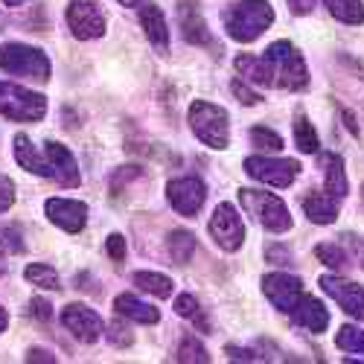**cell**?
Wrapping results in <instances>:
<instances>
[{
	"instance_id": "obj_22",
	"label": "cell",
	"mask_w": 364,
	"mask_h": 364,
	"mask_svg": "<svg viewBox=\"0 0 364 364\" xmlns=\"http://www.w3.org/2000/svg\"><path fill=\"white\" fill-rule=\"evenodd\" d=\"M15 161H18L23 169H29L33 175L50 178V164H47V158H44V151L36 149L33 140H29L26 134H18V137H15Z\"/></svg>"
},
{
	"instance_id": "obj_32",
	"label": "cell",
	"mask_w": 364,
	"mask_h": 364,
	"mask_svg": "<svg viewBox=\"0 0 364 364\" xmlns=\"http://www.w3.org/2000/svg\"><path fill=\"white\" fill-rule=\"evenodd\" d=\"M315 257L321 262H326L329 268H347L350 265V254L344 248H338V245H332V242H326V245H318L315 248Z\"/></svg>"
},
{
	"instance_id": "obj_2",
	"label": "cell",
	"mask_w": 364,
	"mask_h": 364,
	"mask_svg": "<svg viewBox=\"0 0 364 364\" xmlns=\"http://www.w3.org/2000/svg\"><path fill=\"white\" fill-rule=\"evenodd\" d=\"M187 123H190L193 134H196L201 143H207L210 149H216V151L228 149V143H230V117H228V111H225L222 105L196 100V102L190 105Z\"/></svg>"
},
{
	"instance_id": "obj_19",
	"label": "cell",
	"mask_w": 364,
	"mask_h": 364,
	"mask_svg": "<svg viewBox=\"0 0 364 364\" xmlns=\"http://www.w3.org/2000/svg\"><path fill=\"white\" fill-rule=\"evenodd\" d=\"M321 169H323V181H326V193H332L338 201L347 198L350 181H347V169H344L341 155H336V151H323L321 155Z\"/></svg>"
},
{
	"instance_id": "obj_44",
	"label": "cell",
	"mask_w": 364,
	"mask_h": 364,
	"mask_svg": "<svg viewBox=\"0 0 364 364\" xmlns=\"http://www.w3.org/2000/svg\"><path fill=\"white\" fill-rule=\"evenodd\" d=\"M289 9L294 15H309L315 9V0H289Z\"/></svg>"
},
{
	"instance_id": "obj_11",
	"label": "cell",
	"mask_w": 364,
	"mask_h": 364,
	"mask_svg": "<svg viewBox=\"0 0 364 364\" xmlns=\"http://www.w3.org/2000/svg\"><path fill=\"white\" fill-rule=\"evenodd\" d=\"M62 323L82 344H94L102 336V318L94 309H87L85 303H70V306H65L62 309Z\"/></svg>"
},
{
	"instance_id": "obj_34",
	"label": "cell",
	"mask_w": 364,
	"mask_h": 364,
	"mask_svg": "<svg viewBox=\"0 0 364 364\" xmlns=\"http://www.w3.org/2000/svg\"><path fill=\"white\" fill-rule=\"evenodd\" d=\"M23 251V239H21V230L15 225L0 230V254H21Z\"/></svg>"
},
{
	"instance_id": "obj_18",
	"label": "cell",
	"mask_w": 364,
	"mask_h": 364,
	"mask_svg": "<svg viewBox=\"0 0 364 364\" xmlns=\"http://www.w3.org/2000/svg\"><path fill=\"white\" fill-rule=\"evenodd\" d=\"M303 213L315 225H332L338 219V198L332 193H306L303 196Z\"/></svg>"
},
{
	"instance_id": "obj_39",
	"label": "cell",
	"mask_w": 364,
	"mask_h": 364,
	"mask_svg": "<svg viewBox=\"0 0 364 364\" xmlns=\"http://www.w3.org/2000/svg\"><path fill=\"white\" fill-rule=\"evenodd\" d=\"M29 312H33V318H38L44 323L53 318V306H50L44 297H33V300H29Z\"/></svg>"
},
{
	"instance_id": "obj_23",
	"label": "cell",
	"mask_w": 364,
	"mask_h": 364,
	"mask_svg": "<svg viewBox=\"0 0 364 364\" xmlns=\"http://www.w3.org/2000/svg\"><path fill=\"white\" fill-rule=\"evenodd\" d=\"M323 6L329 9V15L341 21V23H350V26H361L364 23V4L361 0H323Z\"/></svg>"
},
{
	"instance_id": "obj_20",
	"label": "cell",
	"mask_w": 364,
	"mask_h": 364,
	"mask_svg": "<svg viewBox=\"0 0 364 364\" xmlns=\"http://www.w3.org/2000/svg\"><path fill=\"white\" fill-rule=\"evenodd\" d=\"M114 312L129 318V321H137V323H158L161 321V309H155L151 303L137 300L132 291L114 297Z\"/></svg>"
},
{
	"instance_id": "obj_9",
	"label": "cell",
	"mask_w": 364,
	"mask_h": 364,
	"mask_svg": "<svg viewBox=\"0 0 364 364\" xmlns=\"http://www.w3.org/2000/svg\"><path fill=\"white\" fill-rule=\"evenodd\" d=\"M68 26L73 38L79 41H90V38H102L105 36V15L100 9V4H87V0H70L65 9Z\"/></svg>"
},
{
	"instance_id": "obj_31",
	"label": "cell",
	"mask_w": 364,
	"mask_h": 364,
	"mask_svg": "<svg viewBox=\"0 0 364 364\" xmlns=\"http://www.w3.org/2000/svg\"><path fill=\"white\" fill-rule=\"evenodd\" d=\"M178 361H193V364H207V361H210V355H207V350H204V344H201L198 338L187 336L184 341H181V344H178Z\"/></svg>"
},
{
	"instance_id": "obj_21",
	"label": "cell",
	"mask_w": 364,
	"mask_h": 364,
	"mask_svg": "<svg viewBox=\"0 0 364 364\" xmlns=\"http://www.w3.org/2000/svg\"><path fill=\"white\" fill-rule=\"evenodd\" d=\"M233 68H236L239 76H245L248 82H257V85H265V87H274V70H271V62H268L265 55L242 53V55H236Z\"/></svg>"
},
{
	"instance_id": "obj_30",
	"label": "cell",
	"mask_w": 364,
	"mask_h": 364,
	"mask_svg": "<svg viewBox=\"0 0 364 364\" xmlns=\"http://www.w3.org/2000/svg\"><path fill=\"white\" fill-rule=\"evenodd\" d=\"M251 143H254V149H262V151H280L283 149V137L268 126H254L251 129Z\"/></svg>"
},
{
	"instance_id": "obj_13",
	"label": "cell",
	"mask_w": 364,
	"mask_h": 364,
	"mask_svg": "<svg viewBox=\"0 0 364 364\" xmlns=\"http://www.w3.org/2000/svg\"><path fill=\"white\" fill-rule=\"evenodd\" d=\"M262 291H265V297L274 303L280 312L289 315L291 306L297 303V297L303 294V280L286 274V271H271V274L262 277Z\"/></svg>"
},
{
	"instance_id": "obj_49",
	"label": "cell",
	"mask_w": 364,
	"mask_h": 364,
	"mask_svg": "<svg viewBox=\"0 0 364 364\" xmlns=\"http://www.w3.org/2000/svg\"><path fill=\"white\" fill-rule=\"evenodd\" d=\"M361 193H364V184H361Z\"/></svg>"
},
{
	"instance_id": "obj_35",
	"label": "cell",
	"mask_w": 364,
	"mask_h": 364,
	"mask_svg": "<svg viewBox=\"0 0 364 364\" xmlns=\"http://www.w3.org/2000/svg\"><path fill=\"white\" fill-rule=\"evenodd\" d=\"M140 175H143L140 166H119V169L111 175V193H119V190H123V184H129V181H134V178H140Z\"/></svg>"
},
{
	"instance_id": "obj_16",
	"label": "cell",
	"mask_w": 364,
	"mask_h": 364,
	"mask_svg": "<svg viewBox=\"0 0 364 364\" xmlns=\"http://www.w3.org/2000/svg\"><path fill=\"white\" fill-rule=\"evenodd\" d=\"M289 318H291L297 326L309 329V332H323L326 323H329L326 306H323L318 297H312V294H300L297 303L291 306V312H289Z\"/></svg>"
},
{
	"instance_id": "obj_17",
	"label": "cell",
	"mask_w": 364,
	"mask_h": 364,
	"mask_svg": "<svg viewBox=\"0 0 364 364\" xmlns=\"http://www.w3.org/2000/svg\"><path fill=\"white\" fill-rule=\"evenodd\" d=\"M134 9H137V18H140V26H143L146 38L155 44V50L166 53V50H169V29H166L164 12H161L155 4H137Z\"/></svg>"
},
{
	"instance_id": "obj_43",
	"label": "cell",
	"mask_w": 364,
	"mask_h": 364,
	"mask_svg": "<svg viewBox=\"0 0 364 364\" xmlns=\"http://www.w3.org/2000/svg\"><path fill=\"white\" fill-rule=\"evenodd\" d=\"M26 361H29V364H36V361H47V364H53V361H55V355H53L50 350L33 347V350H29V353H26Z\"/></svg>"
},
{
	"instance_id": "obj_3",
	"label": "cell",
	"mask_w": 364,
	"mask_h": 364,
	"mask_svg": "<svg viewBox=\"0 0 364 364\" xmlns=\"http://www.w3.org/2000/svg\"><path fill=\"white\" fill-rule=\"evenodd\" d=\"M0 70L33 79V82H47L53 68H50V58L44 50L21 44V41H9L0 47Z\"/></svg>"
},
{
	"instance_id": "obj_14",
	"label": "cell",
	"mask_w": 364,
	"mask_h": 364,
	"mask_svg": "<svg viewBox=\"0 0 364 364\" xmlns=\"http://www.w3.org/2000/svg\"><path fill=\"white\" fill-rule=\"evenodd\" d=\"M44 213H47V219H50L55 228H62V230H68V233H79V230H85V225H87V204H85V201H73V198H47Z\"/></svg>"
},
{
	"instance_id": "obj_26",
	"label": "cell",
	"mask_w": 364,
	"mask_h": 364,
	"mask_svg": "<svg viewBox=\"0 0 364 364\" xmlns=\"http://www.w3.org/2000/svg\"><path fill=\"white\" fill-rule=\"evenodd\" d=\"M181 26H184V38L190 41V44H210V33H207V23H204V18L193 9V6H187V9H181Z\"/></svg>"
},
{
	"instance_id": "obj_28",
	"label": "cell",
	"mask_w": 364,
	"mask_h": 364,
	"mask_svg": "<svg viewBox=\"0 0 364 364\" xmlns=\"http://www.w3.org/2000/svg\"><path fill=\"white\" fill-rule=\"evenodd\" d=\"M23 277H26L29 283H33V286H41V289H50V291L62 289V283H58V274H55V268L44 265V262H33V265H26Z\"/></svg>"
},
{
	"instance_id": "obj_33",
	"label": "cell",
	"mask_w": 364,
	"mask_h": 364,
	"mask_svg": "<svg viewBox=\"0 0 364 364\" xmlns=\"http://www.w3.org/2000/svg\"><path fill=\"white\" fill-rule=\"evenodd\" d=\"M175 312H178L181 318H193L201 329H210L207 318H201V312H198V300H196L193 294H181V297L175 300Z\"/></svg>"
},
{
	"instance_id": "obj_1",
	"label": "cell",
	"mask_w": 364,
	"mask_h": 364,
	"mask_svg": "<svg viewBox=\"0 0 364 364\" xmlns=\"http://www.w3.org/2000/svg\"><path fill=\"white\" fill-rule=\"evenodd\" d=\"M222 21H225V33L233 41L248 44L274 23V9H271L268 0H242V4L222 12Z\"/></svg>"
},
{
	"instance_id": "obj_37",
	"label": "cell",
	"mask_w": 364,
	"mask_h": 364,
	"mask_svg": "<svg viewBox=\"0 0 364 364\" xmlns=\"http://www.w3.org/2000/svg\"><path fill=\"white\" fill-rule=\"evenodd\" d=\"M105 251H108V257H111L114 262H123V259H126V239L119 236V233H111Z\"/></svg>"
},
{
	"instance_id": "obj_42",
	"label": "cell",
	"mask_w": 364,
	"mask_h": 364,
	"mask_svg": "<svg viewBox=\"0 0 364 364\" xmlns=\"http://www.w3.org/2000/svg\"><path fill=\"white\" fill-rule=\"evenodd\" d=\"M265 254H268V259H271V262L280 259L277 265H291V254H289V248H283V245H271Z\"/></svg>"
},
{
	"instance_id": "obj_4",
	"label": "cell",
	"mask_w": 364,
	"mask_h": 364,
	"mask_svg": "<svg viewBox=\"0 0 364 364\" xmlns=\"http://www.w3.org/2000/svg\"><path fill=\"white\" fill-rule=\"evenodd\" d=\"M265 58L271 62V70H274V85L286 87V90H303L309 85V70L303 55L294 50V44L289 41H274L265 50Z\"/></svg>"
},
{
	"instance_id": "obj_41",
	"label": "cell",
	"mask_w": 364,
	"mask_h": 364,
	"mask_svg": "<svg viewBox=\"0 0 364 364\" xmlns=\"http://www.w3.org/2000/svg\"><path fill=\"white\" fill-rule=\"evenodd\" d=\"M108 338H111V344H119V347H129L134 341V336H132L126 326H111V336Z\"/></svg>"
},
{
	"instance_id": "obj_8",
	"label": "cell",
	"mask_w": 364,
	"mask_h": 364,
	"mask_svg": "<svg viewBox=\"0 0 364 364\" xmlns=\"http://www.w3.org/2000/svg\"><path fill=\"white\" fill-rule=\"evenodd\" d=\"M207 230L216 239V245L222 251H239L242 242H245V225H242V216L236 213V207L230 201H222L213 210Z\"/></svg>"
},
{
	"instance_id": "obj_12",
	"label": "cell",
	"mask_w": 364,
	"mask_h": 364,
	"mask_svg": "<svg viewBox=\"0 0 364 364\" xmlns=\"http://www.w3.org/2000/svg\"><path fill=\"white\" fill-rule=\"evenodd\" d=\"M318 286L338 303V306L353 315V318H364V286L353 283V280H341L336 274H321Z\"/></svg>"
},
{
	"instance_id": "obj_38",
	"label": "cell",
	"mask_w": 364,
	"mask_h": 364,
	"mask_svg": "<svg viewBox=\"0 0 364 364\" xmlns=\"http://www.w3.org/2000/svg\"><path fill=\"white\" fill-rule=\"evenodd\" d=\"M230 90L236 94V100H239L242 105H257V102H262V97H259V94H254L251 87H245V85H242L239 79H236V82L230 85Z\"/></svg>"
},
{
	"instance_id": "obj_46",
	"label": "cell",
	"mask_w": 364,
	"mask_h": 364,
	"mask_svg": "<svg viewBox=\"0 0 364 364\" xmlns=\"http://www.w3.org/2000/svg\"><path fill=\"white\" fill-rule=\"evenodd\" d=\"M6 323H9V315H6V309H4V306H0V332L6 329Z\"/></svg>"
},
{
	"instance_id": "obj_45",
	"label": "cell",
	"mask_w": 364,
	"mask_h": 364,
	"mask_svg": "<svg viewBox=\"0 0 364 364\" xmlns=\"http://www.w3.org/2000/svg\"><path fill=\"white\" fill-rule=\"evenodd\" d=\"M347 239H350V245L358 251V259H361V265H364V242H361L358 236H347Z\"/></svg>"
},
{
	"instance_id": "obj_5",
	"label": "cell",
	"mask_w": 364,
	"mask_h": 364,
	"mask_svg": "<svg viewBox=\"0 0 364 364\" xmlns=\"http://www.w3.org/2000/svg\"><path fill=\"white\" fill-rule=\"evenodd\" d=\"M239 201L248 213L271 233H286L291 230V213L289 207L274 196V193H262V190H239Z\"/></svg>"
},
{
	"instance_id": "obj_15",
	"label": "cell",
	"mask_w": 364,
	"mask_h": 364,
	"mask_svg": "<svg viewBox=\"0 0 364 364\" xmlns=\"http://www.w3.org/2000/svg\"><path fill=\"white\" fill-rule=\"evenodd\" d=\"M44 158L50 164V178H55L62 187H79V166H76V158H73V151L62 143H55V140H47L44 143Z\"/></svg>"
},
{
	"instance_id": "obj_29",
	"label": "cell",
	"mask_w": 364,
	"mask_h": 364,
	"mask_svg": "<svg viewBox=\"0 0 364 364\" xmlns=\"http://www.w3.org/2000/svg\"><path fill=\"white\" fill-rule=\"evenodd\" d=\"M336 347L344 353H364V329L358 326H341L336 336Z\"/></svg>"
},
{
	"instance_id": "obj_25",
	"label": "cell",
	"mask_w": 364,
	"mask_h": 364,
	"mask_svg": "<svg viewBox=\"0 0 364 364\" xmlns=\"http://www.w3.org/2000/svg\"><path fill=\"white\" fill-rule=\"evenodd\" d=\"M134 286L143 289L151 297H161V300H166L172 294V289H175V283L166 274H158V271H137V274H134Z\"/></svg>"
},
{
	"instance_id": "obj_24",
	"label": "cell",
	"mask_w": 364,
	"mask_h": 364,
	"mask_svg": "<svg viewBox=\"0 0 364 364\" xmlns=\"http://www.w3.org/2000/svg\"><path fill=\"white\" fill-rule=\"evenodd\" d=\"M166 248H169V257L175 265H187L196 254V236L190 230H172L166 239Z\"/></svg>"
},
{
	"instance_id": "obj_7",
	"label": "cell",
	"mask_w": 364,
	"mask_h": 364,
	"mask_svg": "<svg viewBox=\"0 0 364 364\" xmlns=\"http://www.w3.org/2000/svg\"><path fill=\"white\" fill-rule=\"evenodd\" d=\"M245 172L257 181H262V184H271L277 190H289L294 184V178L300 175V164L291 161V158H245Z\"/></svg>"
},
{
	"instance_id": "obj_27",
	"label": "cell",
	"mask_w": 364,
	"mask_h": 364,
	"mask_svg": "<svg viewBox=\"0 0 364 364\" xmlns=\"http://www.w3.org/2000/svg\"><path fill=\"white\" fill-rule=\"evenodd\" d=\"M294 143H297V149L303 151V155H315V151H318V146H321V140H318V132L312 129L309 117H303V114L294 119Z\"/></svg>"
},
{
	"instance_id": "obj_48",
	"label": "cell",
	"mask_w": 364,
	"mask_h": 364,
	"mask_svg": "<svg viewBox=\"0 0 364 364\" xmlns=\"http://www.w3.org/2000/svg\"><path fill=\"white\" fill-rule=\"evenodd\" d=\"M0 274H4V265H0Z\"/></svg>"
},
{
	"instance_id": "obj_40",
	"label": "cell",
	"mask_w": 364,
	"mask_h": 364,
	"mask_svg": "<svg viewBox=\"0 0 364 364\" xmlns=\"http://www.w3.org/2000/svg\"><path fill=\"white\" fill-rule=\"evenodd\" d=\"M230 361H262V355L257 350H242V347H228L225 350Z\"/></svg>"
},
{
	"instance_id": "obj_47",
	"label": "cell",
	"mask_w": 364,
	"mask_h": 364,
	"mask_svg": "<svg viewBox=\"0 0 364 364\" xmlns=\"http://www.w3.org/2000/svg\"><path fill=\"white\" fill-rule=\"evenodd\" d=\"M6 6H21V4H26V0H4Z\"/></svg>"
},
{
	"instance_id": "obj_36",
	"label": "cell",
	"mask_w": 364,
	"mask_h": 364,
	"mask_svg": "<svg viewBox=\"0 0 364 364\" xmlns=\"http://www.w3.org/2000/svg\"><path fill=\"white\" fill-rule=\"evenodd\" d=\"M12 204H15V184L6 175H0V213H6Z\"/></svg>"
},
{
	"instance_id": "obj_6",
	"label": "cell",
	"mask_w": 364,
	"mask_h": 364,
	"mask_svg": "<svg viewBox=\"0 0 364 364\" xmlns=\"http://www.w3.org/2000/svg\"><path fill=\"white\" fill-rule=\"evenodd\" d=\"M0 114L15 123H36L47 114V100L29 87L0 82Z\"/></svg>"
},
{
	"instance_id": "obj_10",
	"label": "cell",
	"mask_w": 364,
	"mask_h": 364,
	"mask_svg": "<svg viewBox=\"0 0 364 364\" xmlns=\"http://www.w3.org/2000/svg\"><path fill=\"white\" fill-rule=\"evenodd\" d=\"M166 198H169L175 213H181V216H198V210L207 201V187H204V181L196 178V175L172 178L166 184Z\"/></svg>"
}]
</instances>
